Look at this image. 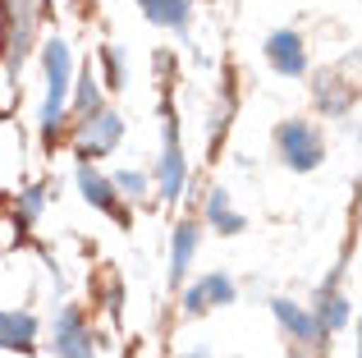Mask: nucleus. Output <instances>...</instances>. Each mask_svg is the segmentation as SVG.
Here are the masks:
<instances>
[{
	"instance_id": "4",
	"label": "nucleus",
	"mask_w": 362,
	"mask_h": 358,
	"mask_svg": "<svg viewBox=\"0 0 362 358\" xmlns=\"http://www.w3.org/2000/svg\"><path fill=\"white\" fill-rule=\"evenodd\" d=\"M55 358H97V345L78 308H60L55 317Z\"/></svg>"
},
{
	"instance_id": "7",
	"label": "nucleus",
	"mask_w": 362,
	"mask_h": 358,
	"mask_svg": "<svg viewBox=\"0 0 362 358\" xmlns=\"http://www.w3.org/2000/svg\"><path fill=\"white\" fill-rule=\"evenodd\" d=\"M225 304H234V280L225 271H211V276H202L197 285L184 289V313L188 317L206 313V308H225Z\"/></svg>"
},
{
	"instance_id": "14",
	"label": "nucleus",
	"mask_w": 362,
	"mask_h": 358,
	"mask_svg": "<svg viewBox=\"0 0 362 358\" xmlns=\"http://www.w3.org/2000/svg\"><path fill=\"white\" fill-rule=\"evenodd\" d=\"M138 5L151 23L170 28V33H184L188 28V0H138Z\"/></svg>"
},
{
	"instance_id": "11",
	"label": "nucleus",
	"mask_w": 362,
	"mask_h": 358,
	"mask_svg": "<svg viewBox=\"0 0 362 358\" xmlns=\"http://www.w3.org/2000/svg\"><path fill=\"white\" fill-rule=\"evenodd\" d=\"M33 345H37V317L18 313V308H0V350L33 354Z\"/></svg>"
},
{
	"instance_id": "18",
	"label": "nucleus",
	"mask_w": 362,
	"mask_h": 358,
	"mask_svg": "<svg viewBox=\"0 0 362 358\" xmlns=\"http://www.w3.org/2000/svg\"><path fill=\"white\" fill-rule=\"evenodd\" d=\"M42 202H46L42 188H28L23 202H18V216H14V221H18V225H33V221H37V212H42Z\"/></svg>"
},
{
	"instance_id": "15",
	"label": "nucleus",
	"mask_w": 362,
	"mask_h": 358,
	"mask_svg": "<svg viewBox=\"0 0 362 358\" xmlns=\"http://www.w3.org/2000/svg\"><path fill=\"white\" fill-rule=\"evenodd\" d=\"M349 313H354V304H349V294H335V289H326V299L317 304V322L321 331H339V326H349Z\"/></svg>"
},
{
	"instance_id": "1",
	"label": "nucleus",
	"mask_w": 362,
	"mask_h": 358,
	"mask_svg": "<svg viewBox=\"0 0 362 358\" xmlns=\"http://www.w3.org/2000/svg\"><path fill=\"white\" fill-rule=\"evenodd\" d=\"M42 60H46V101H42V138L55 143L64 125V106H69V83H74V55L69 42L55 37V42L42 46Z\"/></svg>"
},
{
	"instance_id": "13",
	"label": "nucleus",
	"mask_w": 362,
	"mask_h": 358,
	"mask_svg": "<svg viewBox=\"0 0 362 358\" xmlns=\"http://www.w3.org/2000/svg\"><path fill=\"white\" fill-rule=\"evenodd\" d=\"M197 239H202V230H197V221H184L175 230V253H170V276L184 280L188 267H193V253H197Z\"/></svg>"
},
{
	"instance_id": "20",
	"label": "nucleus",
	"mask_w": 362,
	"mask_h": 358,
	"mask_svg": "<svg viewBox=\"0 0 362 358\" xmlns=\"http://www.w3.org/2000/svg\"><path fill=\"white\" fill-rule=\"evenodd\" d=\"M184 358H206V354H184Z\"/></svg>"
},
{
	"instance_id": "5",
	"label": "nucleus",
	"mask_w": 362,
	"mask_h": 358,
	"mask_svg": "<svg viewBox=\"0 0 362 358\" xmlns=\"http://www.w3.org/2000/svg\"><path fill=\"white\" fill-rule=\"evenodd\" d=\"M266 60H271V69L284 74V79H303V74H308V51H303V37L289 33V28H280V33L266 37Z\"/></svg>"
},
{
	"instance_id": "17",
	"label": "nucleus",
	"mask_w": 362,
	"mask_h": 358,
	"mask_svg": "<svg viewBox=\"0 0 362 358\" xmlns=\"http://www.w3.org/2000/svg\"><path fill=\"white\" fill-rule=\"evenodd\" d=\"M110 184L119 188V197H142V193H147V175H142V171H119Z\"/></svg>"
},
{
	"instance_id": "12",
	"label": "nucleus",
	"mask_w": 362,
	"mask_h": 358,
	"mask_svg": "<svg viewBox=\"0 0 362 358\" xmlns=\"http://www.w3.org/2000/svg\"><path fill=\"white\" fill-rule=\"evenodd\" d=\"M202 221L211 225V230H221V234H239L243 230V216L230 212V193H225V188H211V197H206V207H202Z\"/></svg>"
},
{
	"instance_id": "10",
	"label": "nucleus",
	"mask_w": 362,
	"mask_h": 358,
	"mask_svg": "<svg viewBox=\"0 0 362 358\" xmlns=\"http://www.w3.org/2000/svg\"><path fill=\"white\" fill-rule=\"evenodd\" d=\"M271 313L275 322L284 326V331L293 335V340H308V345H326V331H321L317 313H308V308H298L293 299H271Z\"/></svg>"
},
{
	"instance_id": "19",
	"label": "nucleus",
	"mask_w": 362,
	"mask_h": 358,
	"mask_svg": "<svg viewBox=\"0 0 362 358\" xmlns=\"http://www.w3.org/2000/svg\"><path fill=\"white\" fill-rule=\"evenodd\" d=\"M101 60H106V83H110V88H124V51H119V46H106Z\"/></svg>"
},
{
	"instance_id": "2",
	"label": "nucleus",
	"mask_w": 362,
	"mask_h": 358,
	"mask_svg": "<svg viewBox=\"0 0 362 358\" xmlns=\"http://www.w3.org/2000/svg\"><path fill=\"white\" fill-rule=\"evenodd\" d=\"M275 152H280V161L289 166V171L308 175L321 166V156H326V147H321V134L308 125V120H289V125L275 129Z\"/></svg>"
},
{
	"instance_id": "9",
	"label": "nucleus",
	"mask_w": 362,
	"mask_h": 358,
	"mask_svg": "<svg viewBox=\"0 0 362 358\" xmlns=\"http://www.w3.org/2000/svg\"><path fill=\"white\" fill-rule=\"evenodd\" d=\"M78 188H83V197H88L97 212H106V216H115V221H124L129 225L133 216H129V207L119 202V188L110 184V179H101L92 166H78Z\"/></svg>"
},
{
	"instance_id": "6",
	"label": "nucleus",
	"mask_w": 362,
	"mask_h": 358,
	"mask_svg": "<svg viewBox=\"0 0 362 358\" xmlns=\"http://www.w3.org/2000/svg\"><path fill=\"white\" fill-rule=\"evenodd\" d=\"M160 193H165V202H175L179 188H184V152H179V125H175V110H165V147H160Z\"/></svg>"
},
{
	"instance_id": "3",
	"label": "nucleus",
	"mask_w": 362,
	"mask_h": 358,
	"mask_svg": "<svg viewBox=\"0 0 362 358\" xmlns=\"http://www.w3.org/2000/svg\"><path fill=\"white\" fill-rule=\"evenodd\" d=\"M119 138H124V120L115 115V110L97 106V110H88V115H83V125H78V156H83V161L110 156Z\"/></svg>"
},
{
	"instance_id": "8",
	"label": "nucleus",
	"mask_w": 362,
	"mask_h": 358,
	"mask_svg": "<svg viewBox=\"0 0 362 358\" xmlns=\"http://www.w3.org/2000/svg\"><path fill=\"white\" fill-rule=\"evenodd\" d=\"M9 69L23 64V55L33 51V37H37V9L28 0H9Z\"/></svg>"
},
{
	"instance_id": "16",
	"label": "nucleus",
	"mask_w": 362,
	"mask_h": 358,
	"mask_svg": "<svg viewBox=\"0 0 362 358\" xmlns=\"http://www.w3.org/2000/svg\"><path fill=\"white\" fill-rule=\"evenodd\" d=\"M74 88V106H78V115H88V110L101 106V88H97V74H92V64L78 74V83H69Z\"/></svg>"
}]
</instances>
